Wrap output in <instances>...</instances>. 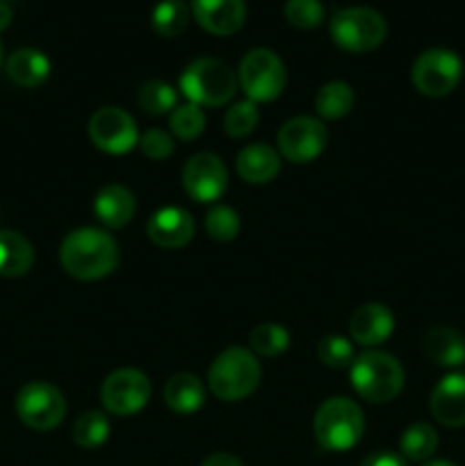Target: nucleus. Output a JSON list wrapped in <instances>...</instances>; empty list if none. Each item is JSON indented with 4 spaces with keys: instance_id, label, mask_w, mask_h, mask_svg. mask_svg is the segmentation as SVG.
<instances>
[{
    "instance_id": "obj_1",
    "label": "nucleus",
    "mask_w": 465,
    "mask_h": 466,
    "mask_svg": "<svg viewBox=\"0 0 465 466\" xmlns=\"http://www.w3.org/2000/svg\"><path fill=\"white\" fill-rule=\"evenodd\" d=\"M119 246L98 228H78L59 246L62 268L76 280H100L119 267Z\"/></svg>"
},
{
    "instance_id": "obj_2",
    "label": "nucleus",
    "mask_w": 465,
    "mask_h": 466,
    "mask_svg": "<svg viewBox=\"0 0 465 466\" xmlns=\"http://www.w3.org/2000/svg\"><path fill=\"white\" fill-rule=\"evenodd\" d=\"M263 378L258 358L249 349L231 346L217 355L208 371V387L219 400L235 403L253 394Z\"/></svg>"
},
{
    "instance_id": "obj_3",
    "label": "nucleus",
    "mask_w": 465,
    "mask_h": 466,
    "mask_svg": "<svg viewBox=\"0 0 465 466\" xmlns=\"http://www.w3.org/2000/svg\"><path fill=\"white\" fill-rule=\"evenodd\" d=\"M404 369L386 350H365L351 364V385L367 403H390L404 390Z\"/></svg>"
},
{
    "instance_id": "obj_4",
    "label": "nucleus",
    "mask_w": 465,
    "mask_h": 466,
    "mask_svg": "<svg viewBox=\"0 0 465 466\" xmlns=\"http://www.w3.org/2000/svg\"><path fill=\"white\" fill-rule=\"evenodd\" d=\"M315 440L328 453H345L354 449L365 432L363 410L351 399L333 396L324 400L315 414Z\"/></svg>"
},
{
    "instance_id": "obj_5",
    "label": "nucleus",
    "mask_w": 465,
    "mask_h": 466,
    "mask_svg": "<svg viewBox=\"0 0 465 466\" xmlns=\"http://www.w3.org/2000/svg\"><path fill=\"white\" fill-rule=\"evenodd\" d=\"M182 96L199 107H222L237 91V76L226 62L217 57L194 59L178 80Z\"/></svg>"
},
{
    "instance_id": "obj_6",
    "label": "nucleus",
    "mask_w": 465,
    "mask_h": 466,
    "mask_svg": "<svg viewBox=\"0 0 465 466\" xmlns=\"http://www.w3.org/2000/svg\"><path fill=\"white\" fill-rule=\"evenodd\" d=\"M331 39L346 53H369L388 35L386 18L372 7H345L331 18Z\"/></svg>"
},
{
    "instance_id": "obj_7",
    "label": "nucleus",
    "mask_w": 465,
    "mask_h": 466,
    "mask_svg": "<svg viewBox=\"0 0 465 466\" xmlns=\"http://www.w3.org/2000/svg\"><path fill=\"white\" fill-rule=\"evenodd\" d=\"M237 82L251 103H269L283 94L287 82L281 57L269 48H253L242 57Z\"/></svg>"
},
{
    "instance_id": "obj_8",
    "label": "nucleus",
    "mask_w": 465,
    "mask_h": 466,
    "mask_svg": "<svg viewBox=\"0 0 465 466\" xmlns=\"http://www.w3.org/2000/svg\"><path fill=\"white\" fill-rule=\"evenodd\" d=\"M463 76V62L454 50L431 48L424 50L413 64L410 80L419 94L429 98H442L459 86Z\"/></svg>"
},
{
    "instance_id": "obj_9",
    "label": "nucleus",
    "mask_w": 465,
    "mask_h": 466,
    "mask_svg": "<svg viewBox=\"0 0 465 466\" xmlns=\"http://www.w3.org/2000/svg\"><path fill=\"white\" fill-rule=\"evenodd\" d=\"M16 414L32 431H53L67 417V399L50 382H27L16 396Z\"/></svg>"
},
{
    "instance_id": "obj_10",
    "label": "nucleus",
    "mask_w": 465,
    "mask_h": 466,
    "mask_svg": "<svg viewBox=\"0 0 465 466\" xmlns=\"http://www.w3.org/2000/svg\"><path fill=\"white\" fill-rule=\"evenodd\" d=\"M150 399V382L137 369H119L105 378L100 387V403L114 417H132L141 412Z\"/></svg>"
},
{
    "instance_id": "obj_11",
    "label": "nucleus",
    "mask_w": 465,
    "mask_h": 466,
    "mask_svg": "<svg viewBox=\"0 0 465 466\" xmlns=\"http://www.w3.org/2000/svg\"><path fill=\"white\" fill-rule=\"evenodd\" d=\"M91 144L108 155L130 153L140 144V130L135 118L119 107H100L91 114L89 126Z\"/></svg>"
},
{
    "instance_id": "obj_12",
    "label": "nucleus",
    "mask_w": 465,
    "mask_h": 466,
    "mask_svg": "<svg viewBox=\"0 0 465 466\" xmlns=\"http://www.w3.org/2000/svg\"><path fill=\"white\" fill-rule=\"evenodd\" d=\"M326 126L313 116H294L278 130V150L292 164H308L324 153Z\"/></svg>"
},
{
    "instance_id": "obj_13",
    "label": "nucleus",
    "mask_w": 465,
    "mask_h": 466,
    "mask_svg": "<svg viewBox=\"0 0 465 466\" xmlns=\"http://www.w3.org/2000/svg\"><path fill=\"white\" fill-rule=\"evenodd\" d=\"M182 187L196 203H214L228 189V168L219 155L199 153L182 168Z\"/></svg>"
},
{
    "instance_id": "obj_14",
    "label": "nucleus",
    "mask_w": 465,
    "mask_h": 466,
    "mask_svg": "<svg viewBox=\"0 0 465 466\" xmlns=\"http://www.w3.org/2000/svg\"><path fill=\"white\" fill-rule=\"evenodd\" d=\"M146 235L160 248H182L194 237V218L187 209L167 205L150 214L149 223H146Z\"/></svg>"
},
{
    "instance_id": "obj_15",
    "label": "nucleus",
    "mask_w": 465,
    "mask_h": 466,
    "mask_svg": "<svg viewBox=\"0 0 465 466\" xmlns=\"http://www.w3.org/2000/svg\"><path fill=\"white\" fill-rule=\"evenodd\" d=\"M191 14L205 32L228 36L244 25L246 5L244 0H191Z\"/></svg>"
},
{
    "instance_id": "obj_16",
    "label": "nucleus",
    "mask_w": 465,
    "mask_h": 466,
    "mask_svg": "<svg viewBox=\"0 0 465 466\" xmlns=\"http://www.w3.org/2000/svg\"><path fill=\"white\" fill-rule=\"evenodd\" d=\"M433 419L447 428L465 426V373H450L431 391Z\"/></svg>"
},
{
    "instance_id": "obj_17",
    "label": "nucleus",
    "mask_w": 465,
    "mask_h": 466,
    "mask_svg": "<svg viewBox=\"0 0 465 466\" xmlns=\"http://www.w3.org/2000/svg\"><path fill=\"white\" fill-rule=\"evenodd\" d=\"M395 330V317L390 309L381 303H365L351 314L349 332L356 344L372 349L383 344Z\"/></svg>"
},
{
    "instance_id": "obj_18",
    "label": "nucleus",
    "mask_w": 465,
    "mask_h": 466,
    "mask_svg": "<svg viewBox=\"0 0 465 466\" xmlns=\"http://www.w3.org/2000/svg\"><path fill=\"white\" fill-rule=\"evenodd\" d=\"M135 196L123 185H105L94 198V214L105 228L119 230L135 217Z\"/></svg>"
},
{
    "instance_id": "obj_19",
    "label": "nucleus",
    "mask_w": 465,
    "mask_h": 466,
    "mask_svg": "<svg viewBox=\"0 0 465 466\" xmlns=\"http://www.w3.org/2000/svg\"><path fill=\"white\" fill-rule=\"evenodd\" d=\"M235 168L249 185H267L281 171V155L267 144H251L237 153Z\"/></svg>"
},
{
    "instance_id": "obj_20",
    "label": "nucleus",
    "mask_w": 465,
    "mask_h": 466,
    "mask_svg": "<svg viewBox=\"0 0 465 466\" xmlns=\"http://www.w3.org/2000/svg\"><path fill=\"white\" fill-rule=\"evenodd\" d=\"M422 349L433 364L454 369L465 364V339L447 326H436L424 335Z\"/></svg>"
},
{
    "instance_id": "obj_21",
    "label": "nucleus",
    "mask_w": 465,
    "mask_h": 466,
    "mask_svg": "<svg viewBox=\"0 0 465 466\" xmlns=\"http://www.w3.org/2000/svg\"><path fill=\"white\" fill-rule=\"evenodd\" d=\"M7 76L9 80L16 82L18 86L35 89L44 85L50 76V59L36 48H21L7 57Z\"/></svg>"
},
{
    "instance_id": "obj_22",
    "label": "nucleus",
    "mask_w": 465,
    "mask_h": 466,
    "mask_svg": "<svg viewBox=\"0 0 465 466\" xmlns=\"http://www.w3.org/2000/svg\"><path fill=\"white\" fill-rule=\"evenodd\" d=\"M164 403L176 414H194L205 403V387L191 373H176L164 385Z\"/></svg>"
},
{
    "instance_id": "obj_23",
    "label": "nucleus",
    "mask_w": 465,
    "mask_h": 466,
    "mask_svg": "<svg viewBox=\"0 0 465 466\" xmlns=\"http://www.w3.org/2000/svg\"><path fill=\"white\" fill-rule=\"evenodd\" d=\"M35 264V248L30 241L14 230H0V276H26Z\"/></svg>"
},
{
    "instance_id": "obj_24",
    "label": "nucleus",
    "mask_w": 465,
    "mask_h": 466,
    "mask_svg": "<svg viewBox=\"0 0 465 466\" xmlns=\"http://www.w3.org/2000/svg\"><path fill=\"white\" fill-rule=\"evenodd\" d=\"M356 96L354 89H351L346 82H328L315 96V109L322 118H328V121H336V118L346 116V114L354 109Z\"/></svg>"
},
{
    "instance_id": "obj_25",
    "label": "nucleus",
    "mask_w": 465,
    "mask_h": 466,
    "mask_svg": "<svg viewBox=\"0 0 465 466\" xmlns=\"http://www.w3.org/2000/svg\"><path fill=\"white\" fill-rule=\"evenodd\" d=\"M438 449V432L429 423H413L404 431L399 440V451L404 460L424 462L431 458Z\"/></svg>"
},
{
    "instance_id": "obj_26",
    "label": "nucleus",
    "mask_w": 465,
    "mask_h": 466,
    "mask_svg": "<svg viewBox=\"0 0 465 466\" xmlns=\"http://www.w3.org/2000/svg\"><path fill=\"white\" fill-rule=\"evenodd\" d=\"M150 25L162 36H178L190 25V7L185 0H160L150 14Z\"/></svg>"
},
{
    "instance_id": "obj_27",
    "label": "nucleus",
    "mask_w": 465,
    "mask_h": 466,
    "mask_svg": "<svg viewBox=\"0 0 465 466\" xmlns=\"http://www.w3.org/2000/svg\"><path fill=\"white\" fill-rule=\"evenodd\" d=\"M137 103L150 116H162L171 114L178 105V91L169 82L149 80L137 91Z\"/></svg>"
},
{
    "instance_id": "obj_28",
    "label": "nucleus",
    "mask_w": 465,
    "mask_h": 466,
    "mask_svg": "<svg viewBox=\"0 0 465 466\" xmlns=\"http://www.w3.org/2000/svg\"><path fill=\"white\" fill-rule=\"evenodd\" d=\"M249 346V350L253 355L276 358V355L285 353L290 349V332L281 323H260V326H255L251 330Z\"/></svg>"
},
{
    "instance_id": "obj_29",
    "label": "nucleus",
    "mask_w": 465,
    "mask_h": 466,
    "mask_svg": "<svg viewBox=\"0 0 465 466\" xmlns=\"http://www.w3.org/2000/svg\"><path fill=\"white\" fill-rule=\"evenodd\" d=\"M109 421L103 412H85L73 423V441L80 449H98L108 441Z\"/></svg>"
},
{
    "instance_id": "obj_30",
    "label": "nucleus",
    "mask_w": 465,
    "mask_h": 466,
    "mask_svg": "<svg viewBox=\"0 0 465 466\" xmlns=\"http://www.w3.org/2000/svg\"><path fill=\"white\" fill-rule=\"evenodd\" d=\"M169 126H171L173 137L182 141H191L201 137V132L205 130V114L194 103L176 105V109L169 116Z\"/></svg>"
},
{
    "instance_id": "obj_31",
    "label": "nucleus",
    "mask_w": 465,
    "mask_h": 466,
    "mask_svg": "<svg viewBox=\"0 0 465 466\" xmlns=\"http://www.w3.org/2000/svg\"><path fill=\"white\" fill-rule=\"evenodd\" d=\"M258 121L260 112L255 107V103L242 100V103H235L232 107H228L226 118H223V130L232 139H244V137H249L255 130Z\"/></svg>"
},
{
    "instance_id": "obj_32",
    "label": "nucleus",
    "mask_w": 465,
    "mask_h": 466,
    "mask_svg": "<svg viewBox=\"0 0 465 466\" xmlns=\"http://www.w3.org/2000/svg\"><path fill=\"white\" fill-rule=\"evenodd\" d=\"M205 232L214 241H232L240 235V217L232 208L226 205H214L205 217Z\"/></svg>"
},
{
    "instance_id": "obj_33",
    "label": "nucleus",
    "mask_w": 465,
    "mask_h": 466,
    "mask_svg": "<svg viewBox=\"0 0 465 466\" xmlns=\"http://www.w3.org/2000/svg\"><path fill=\"white\" fill-rule=\"evenodd\" d=\"M317 358H319V362L328 369H346V367H351L356 360L354 344H351L346 337L328 335L319 341Z\"/></svg>"
},
{
    "instance_id": "obj_34",
    "label": "nucleus",
    "mask_w": 465,
    "mask_h": 466,
    "mask_svg": "<svg viewBox=\"0 0 465 466\" xmlns=\"http://www.w3.org/2000/svg\"><path fill=\"white\" fill-rule=\"evenodd\" d=\"M285 18L296 30H315L324 21V5L319 0H287Z\"/></svg>"
},
{
    "instance_id": "obj_35",
    "label": "nucleus",
    "mask_w": 465,
    "mask_h": 466,
    "mask_svg": "<svg viewBox=\"0 0 465 466\" xmlns=\"http://www.w3.org/2000/svg\"><path fill=\"white\" fill-rule=\"evenodd\" d=\"M141 153L149 159H155V162H162V159L171 157L173 153V137L169 132L160 130V127H150L144 135L140 137Z\"/></svg>"
},
{
    "instance_id": "obj_36",
    "label": "nucleus",
    "mask_w": 465,
    "mask_h": 466,
    "mask_svg": "<svg viewBox=\"0 0 465 466\" xmlns=\"http://www.w3.org/2000/svg\"><path fill=\"white\" fill-rule=\"evenodd\" d=\"M360 466H408L401 455L390 453V451H378V453L367 455Z\"/></svg>"
},
{
    "instance_id": "obj_37",
    "label": "nucleus",
    "mask_w": 465,
    "mask_h": 466,
    "mask_svg": "<svg viewBox=\"0 0 465 466\" xmlns=\"http://www.w3.org/2000/svg\"><path fill=\"white\" fill-rule=\"evenodd\" d=\"M201 466H242V462L235 458V455L214 453V455H210L208 460H203V464Z\"/></svg>"
},
{
    "instance_id": "obj_38",
    "label": "nucleus",
    "mask_w": 465,
    "mask_h": 466,
    "mask_svg": "<svg viewBox=\"0 0 465 466\" xmlns=\"http://www.w3.org/2000/svg\"><path fill=\"white\" fill-rule=\"evenodd\" d=\"M12 7H9V5H5V3H0V32L3 30H7L9 27V23H12Z\"/></svg>"
},
{
    "instance_id": "obj_39",
    "label": "nucleus",
    "mask_w": 465,
    "mask_h": 466,
    "mask_svg": "<svg viewBox=\"0 0 465 466\" xmlns=\"http://www.w3.org/2000/svg\"><path fill=\"white\" fill-rule=\"evenodd\" d=\"M422 466H456V464L450 462V460H433V462H427Z\"/></svg>"
},
{
    "instance_id": "obj_40",
    "label": "nucleus",
    "mask_w": 465,
    "mask_h": 466,
    "mask_svg": "<svg viewBox=\"0 0 465 466\" xmlns=\"http://www.w3.org/2000/svg\"><path fill=\"white\" fill-rule=\"evenodd\" d=\"M0 66H3V46H0Z\"/></svg>"
}]
</instances>
